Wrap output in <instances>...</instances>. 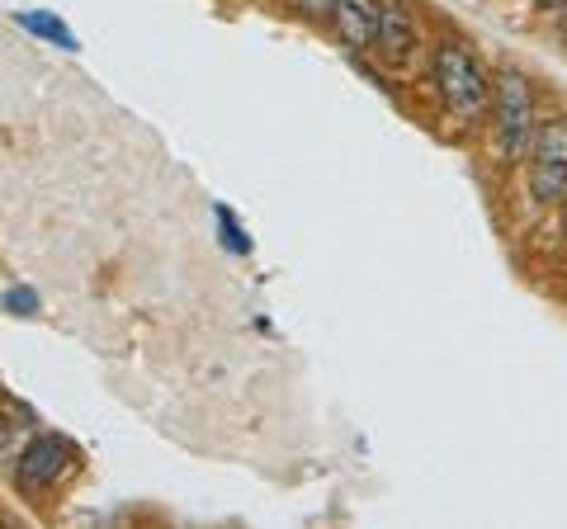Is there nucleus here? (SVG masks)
Instances as JSON below:
<instances>
[{
  "mask_svg": "<svg viewBox=\"0 0 567 529\" xmlns=\"http://www.w3.org/2000/svg\"><path fill=\"white\" fill-rule=\"evenodd\" d=\"M492 128H496V156L502 162H525L529 143H535V91H529L525 72L506 66L492 76Z\"/></svg>",
  "mask_w": 567,
  "mask_h": 529,
  "instance_id": "f257e3e1",
  "label": "nucleus"
},
{
  "mask_svg": "<svg viewBox=\"0 0 567 529\" xmlns=\"http://www.w3.org/2000/svg\"><path fill=\"white\" fill-rule=\"evenodd\" d=\"M435 85H440V95H445L450 114L464 118V123H477L492 104V76L483 72L477 52L464 48V43H440L435 48Z\"/></svg>",
  "mask_w": 567,
  "mask_h": 529,
  "instance_id": "f03ea898",
  "label": "nucleus"
},
{
  "mask_svg": "<svg viewBox=\"0 0 567 529\" xmlns=\"http://www.w3.org/2000/svg\"><path fill=\"white\" fill-rule=\"evenodd\" d=\"M525 170H529V199L535 204L567 199V123L535 128V143L525 152Z\"/></svg>",
  "mask_w": 567,
  "mask_h": 529,
  "instance_id": "7ed1b4c3",
  "label": "nucleus"
},
{
  "mask_svg": "<svg viewBox=\"0 0 567 529\" xmlns=\"http://www.w3.org/2000/svg\"><path fill=\"white\" fill-rule=\"evenodd\" d=\"M71 468V445L62 435H33L14 458V483L24 491H43Z\"/></svg>",
  "mask_w": 567,
  "mask_h": 529,
  "instance_id": "20e7f679",
  "label": "nucleus"
},
{
  "mask_svg": "<svg viewBox=\"0 0 567 529\" xmlns=\"http://www.w3.org/2000/svg\"><path fill=\"white\" fill-rule=\"evenodd\" d=\"M374 48L388 62H406V52L416 48V20L406 0H379L374 10Z\"/></svg>",
  "mask_w": 567,
  "mask_h": 529,
  "instance_id": "39448f33",
  "label": "nucleus"
},
{
  "mask_svg": "<svg viewBox=\"0 0 567 529\" xmlns=\"http://www.w3.org/2000/svg\"><path fill=\"white\" fill-rule=\"evenodd\" d=\"M374 10H379V0H331V24L346 48L374 43Z\"/></svg>",
  "mask_w": 567,
  "mask_h": 529,
  "instance_id": "423d86ee",
  "label": "nucleus"
},
{
  "mask_svg": "<svg viewBox=\"0 0 567 529\" xmlns=\"http://www.w3.org/2000/svg\"><path fill=\"white\" fill-rule=\"evenodd\" d=\"M29 439H33V412L6 402L0 407V464H6V454H20Z\"/></svg>",
  "mask_w": 567,
  "mask_h": 529,
  "instance_id": "0eeeda50",
  "label": "nucleus"
},
{
  "mask_svg": "<svg viewBox=\"0 0 567 529\" xmlns=\"http://www.w3.org/2000/svg\"><path fill=\"white\" fill-rule=\"evenodd\" d=\"M24 29H33L39 39H48V43H62V48H76V39H71V29L62 24V20H52V14H43V10H24V14H14Z\"/></svg>",
  "mask_w": 567,
  "mask_h": 529,
  "instance_id": "6e6552de",
  "label": "nucleus"
},
{
  "mask_svg": "<svg viewBox=\"0 0 567 529\" xmlns=\"http://www.w3.org/2000/svg\"><path fill=\"white\" fill-rule=\"evenodd\" d=\"M218 218H223V241L233 246V251H241V256H251V237H241L237 232V222H233V214L227 208H218Z\"/></svg>",
  "mask_w": 567,
  "mask_h": 529,
  "instance_id": "1a4fd4ad",
  "label": "nucleus"
},
{
  "mask_svg": "<svg viewBox=\"0 0 567 529\" xmlns=\"http://www.w3.org/2000/svg\"><path fill=\"white\" fill-rule=\"evenodd\" d=\"M6 308L33 317V312H39V298H33V289H10V293H6Z\"/></svg>",
  "mask_w": 567,
  "mask_h": 529,
  "instance_id": "9d476101",
  "label": "nucleus"
},
{
  "mask_svg": "<svg viewBox=\"0 0 567 529\" xmlns=\"http://www.w3.org/2000/svg\"><path fill=\"white\" fill-rule=\"evenodd\" d=\"M539 10H567V0H535Z\"/></svg>",
  "mask_w": 567,
  "mask_h": 529,
  "instance_id": "9b49d317",
  "label": "nucleus"
},
{
  "mask_svg": "<svg viewBox=\"0 0 567 529\" xmlns=\"http://www.w3.org/2000/svg\"><path fill=\"white\" fill-rule=\"evenodd\" d=\"M563 232H567V199H563Z\"/></svg>",
  "mask_w": 567,
  "mask_h": 529,
  "instance_id": "f8f14e48",
  "label": "nucleus"
}]
</instances>
